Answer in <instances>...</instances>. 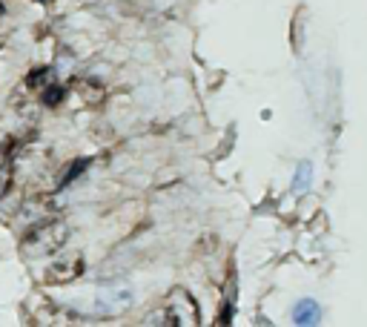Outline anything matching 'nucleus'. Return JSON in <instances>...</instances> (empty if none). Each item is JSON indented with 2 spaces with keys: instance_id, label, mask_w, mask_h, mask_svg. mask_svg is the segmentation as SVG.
<instances>
[{
  "instance_id": "7ed1b4c3",
  "label": "nucleus",
  "mask_w": 367,
  "mask_h": 327,
  "mask_svg": "<svg viewBox=\"0 0 367 327\" xmlns=\"http://www.w3.org/2000/svg\"><path fill=\"white\" fill-rule=\"evenodd\" d=\"M169 319L172 324H198V304L187 290H172L169 296Z\"/></svg>"
},
{
  "instance_id": "f257e3e1",
  "label": "nucleus",
  "mask_w": 367,
  "mask_h": 327,
  "mask_svg": "<svg viewBox=\"0 0 367 327\" xmlns=\"http://www.w3.org/2000/svg\"><path fill=\"white\" fill-rule=\"evenodd\" d=\"M69 239V224L66 221H41L35 224L26 239H23V253L26 256H49L57 253Z\"/></svg>"
},
{
  "instance_id": "20e7f679",
  "label": "nucleus",
  "mask_w": 367,
  "mask_h": 327,
  "mask_svg": "<svg viewBox=\"0 0 367 327\" xmlns=\"http://www.w3.org/2000/svg\"><path fill=\"white\" fill-rule=\"evenodd\" d=\"M72 89L78 92V98L84 101V104H89V106H98L104 98H106V89L98 84V81H89V78H78L72 84Z\"/></svg>"
},
{
  "instance_id": "f03ea898",
  "label": "nucleus",
  "mask_w": 367,
  "mask_h": 327,
  "mask_svg": "<svg viewBox=\"0 0 367 327\" xmlns=\"http://www.w3.org/2000/svg\"><path fill=\"white\" fill-rule=\"evenodd\" d=\"M84 273V259L78 256V253H72V256H61L57 261H52L49 267H46V273H44V279L49 281V284H69V281H75Z\"/></svg>"
},
{
  "instance_id": "6e6552de",
  "label": "nucleus",
  "mask_w": 367,
  "mask_h": 327,
  "mask_svg": "<svg viewBox=\"0 0 367 327\" xmlns=\"http://www.w3.org/2000/svg\"><path fill=\"white\" fill-rule=\"evenodd\" d=\"M66 98V86H61V84H49V86H44L41 89V101L46 104V106H57V104H61Z\"/></svg>"
},
{
  "instance_id": "423d86ee",
  "label": "nucleus",
  "mask_w": 367,
  "mask_h": 327,
  "mask_svg": "<svg viewBox=\"0 0 367 327\" xmlns=\"http://www.w3.org/2000/svg\"><path fill=\"white\" fill-rule=\"evenodd\" d=\"M319 319H321V307L313 301V299H301L299 304H296V310H293V321L296 324H319Z\"/></svg>"
},
{
  "instance_id": "1a4fd4ad",
  "label": "nucleus",
  "mask_w": 367,
  "mask_h": 327,
  "mask_svg": "<svg viewBox=\"0 0 367 327\" xmlns=\"http://www.w3.org/2000/svg\"><path fill=\"white\" fill-rule=\"evenodd\" d=\"M86 167H89V161H86V158H84V161H72V164H69V167L61 172V178H57V189H61V187H66V184H72V181L78 178Z\"/></svg>"
},
{
  "instance_id": "0eeeda50",
  "label": "nucleus",
  "mask_w": 367,
  "mask_h": 327,
  "mask_svg": "<svg viewBox=\"0 0 367 327\" xmlns=\"http://www.w3.org/2000/svg\"><path fill=\"white\" fill-rule=\"evenodd\" d=\"M52 78H55V69H49V66L35 69V72H29V75H26V86L41 92L44 86H49V84H52Z\"/></svg>"
},
{
  "instance_id": "9d476101",
  "label": "nucleus",
  "mask_w": 367,
  "mask_h": 327,
  "mask_svg": "<svg viewBox=\"0 0 367 327\" xmlns=\"http://www.w3.org/2000/svg\"><path fill=\"white\" fill-rule=\"evenodd\" d=\"M307 184H310V164H299V172H296V184H293V189L296 192H304L307 189Z\"/></svg>"
},
{
  "instance_id": "39448f33",
  "label": "nucleus",
  "mask_w": 367,
  "mask_h": 327,
  "mask_svg": "<svg viewBox=\"0 0 367 327\" xmlns=\"http://www.w3.org/2000/svg\"><path fill=\"white\" fill-rule=\"evenodd\" d=\"M129 301H132V293L129 290H109V293H101V299H98V307L106 313V316H115V313H121V310H126L129 307Z\"/></svg>"
}]
</instances>
